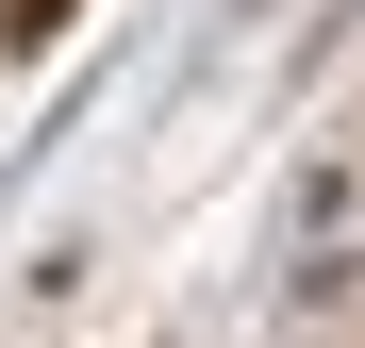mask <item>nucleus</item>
<instances>
[{"instance_id": "f257e3e1", "label": "nucleus", "mask_w": 365, "mask_h": 348, "mask_svg": "<svg viewBox=\"0 0 365 348\" xmlns=\"http://www.w3.org/2000/svg\"><path fill=\"white\" fill-rule=\"evenodd\" d=\"M50 17H67V0H17V33H50Z\"/></svg>"}]
</instances>
